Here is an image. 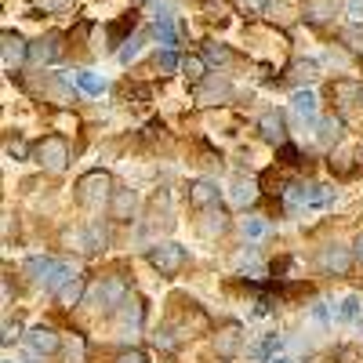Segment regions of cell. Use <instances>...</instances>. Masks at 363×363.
Instances as JSON below:
<instances>
[{
    "instance_id": "cell-24",
    "label": "cell",
    "mask_w": 363,
    "mask_h": 363,
    "mask_svg": "<svg viewBox=\"0 0 363 363\" xmlns=\"http://www.w3.org/2000/svg\"><path fill=\"white\" fill-rule=\"evenodd\" d=\"M69 240H77V244H84L80 251H99V247L106 244V233H99V229H87V233H73Z\"/></svg>"
},
{
    "instance_id": "cell-25",
    "label": "cell",
    "mask_w": 363,
    "mask_h": 363,
    "mask_svg": "<svg viewBox=\"0 0 363 363\" xmlns=\"http://www.w3.org/2000/svg\"><path fill=\"white\" fill-rule=\"evenodd\" d=\"M291 102H294V113H298L301 120L316 113V95H313V91H298V95H294Z\"/></svg>"
},
{
    "instance_id": "cell-11",
    "label": "cell",
    "mask_w": 363,
    "mask_h": 363,
    "mask_svg": "<svg viewBox=\"0 0 363 363\" xmlns=\"http://www.w3.org/2000/svg\"><path fill=\"white\" fill-rule=\"evenodd\" d=\"M330 99H335L338 106H356L363 99V87L356 80H335L330 84Z\"/></svg>"
},
{
    "instance_id": "cell-42",
    "label": "cell",
    "mask_w": 363,
    "mask_h": 363,
    "mask_svg": "<svg viewBox=\"0 0 363 363\" xmlns=\"http://www.w3.org/2000/svg\"><path fill=\"white\" fill-rule=\"evenodd\" d=\"M225 95H229V87H225V84H218V87H207L200 99H225Z\"/></svg>"
},
{
    "instance_id": "cell-23",
    "label": "cell",
    "mask_w": 363,
    "mask_h": 363,
    "mask_svg": "<svg viewBox=\"0 0 363 363\" xmlns=\"http://www.w3.org/2000/svg\"><path fill=\"white\" fill-rule=\"evenodd\" d=\"M277 349H280V335H265V338L251 349V356H255L258 363H269L272 356H277Z\"/></svg>"
},
{
    "instance_id": "cell-32",
    "label": "cell",
    "mask_w": 363,
    "mask_h": 363,
    "mask_svg": "<svg viewBox=\"0 0 363 363\" xmlns=\"http://www.w3.org/2000/svg\"><path fill=\"white\" fill-rule=\"evenodd\" d=\"M203 51H207L211 62H229V58H233V55H229V48H222V44H207Z\"/></svg>"
},
{
    "instance_id": "cell-29",
    "label": "cell",
    "mask_w": 363,
    "mask_h": 363,
    "mask_svg": "<svg viewBox=\"0 0 363 363\" xmlns=\"http://www.w3.org/2000/svg\"><path fill=\"white\" fill-rule=\"evenodd\" d=\"M265 233H269V225H265L262 218H247V222H244V236H247V240H262Z\"/></svg>"
},
{
    "instance_id": "cell-43",
    "label": "cell",
    "mask_w": 363,
    "mask_h": 363,
    "mask_svg": "<svg viewBox=\"0 0 363 363\" xmlns=\"http://www.w3.org/2000/svg\"><path fill=\"white\" fill-rule=\"evenodd\" d=\"M15 338H18V323H11V320H8V323H4V345H11Z\"/></svg>"
},
{
    "instance_id": "cell-21",
    "label": "cell",
    "mask_w": 363,
    "mask_h": 363,
    "mask_svg": "<svg viewBox=\"0 0 363 363\" xmlns=\"http://www.w3.org/2000/svg\"><path fill=\"white\" fill-rule=\"evenodd\" d=\"M142 316H145V309H142V298H124V309H120V320H124L128 327H142Z\"/></svg>"
},
{
    "instance_id": "cell-19",
    "label": "cell",
    "mask_w": 363,
    "mask_h": 363,
    "mask_svg": "<svg viewBox=\"0 0 363 363\" xmlns=\"http://www.w3.org/2000/svg\"><path fill=\"white\" fill-rule=\"evenodd\" d=\"M306 15L309 22H327L330 15H335V4H330V0H306Z\"/></svg>"
},
{
    "instance_id": "cell-8",
    "label": "cell",
    "mask_w": 363,
    "mask_h": 363,
    "mask_svg": "<svg viewBox=\"0 0 363 363\" xmlns=\"http://www.w3.org/2000/svg\"><path fill=\"white\" fill-rule=\"evenodd\" d=\"M320 269L330 272V277H345V272L352 269V255H349L345 247H338V244H330V247H323V255H320Z\"/></svg>"
},
{
    "instance_id": "cell-31",
    "label": "cell",
    "mask_w": 363,
    "mask_h": 363,
    "mask_svg": "<svg viewBox=\"0 0 363 363\" xmlns=\"http://www.w3.org/2000/svg\"><path fill=\"white\" fill-rule=\"evenodd\" d=\"M131 26H135V18H131V15H128V18H120L116 26H109V40H113V44H124L120 37H124V33H128Z\"/></svg>"
},
{
    "instance_id": "cell-9",
    "label": "cell",
    "mask_w": 363,
    "mask_h": 363,
    "mask_svg": "<svg viewBox=\"0 0 363 363\" xmlns=\"http://www.w3.org/2000/svg\"><path fill=\"white\" fill-rule=\"evenodd\" d=\"M29 349H33V352H44V356H51V352L62 349V338H58L51 327H33V330H29Z\"/></svg>"
},
{
    "instance_id": "cell-3",
    "label": "cell",
    "mask_w": 363,
    "mask_h": 363,
    "mask_svg": "<svg viewBox=\"0 0 363 363\" xmlns=\"http://www.w3.org/2000/svg\"><path fill=\"white\" fill-rule=\"evenodd\" d=\"M149 265H153L160 277H178L182 265H186V247L182 244H157V247H149Z\"/></svg>"
},
{
    "instance_id": "cell-35",
    "label": "cell",
    "mask_w": 363,
    "mask_h": 363,
    "mask_svg": "<svg viewBox=\"0 0 363 363\" xmlns=\"http://www.w3.org/2000/svg\"><path fill=\"white\" fill-rule=\"evenodd\" d=\"M342 316H345V320H356V316H359V298H356V294H349V298L342 301Z\"/></svg>"
},
{
    "instance_id": "cell-41",
    "label": "cell",
    "mask_w": 363,
    "mask_h": 363,
    "mask_svg": "<svg viewBox=\"0 0 363 363\" xmlns=\"http://www.w3.org/2000/svg\"><path fill=\"white\" fill-rule=\"evenodd\" d=\"M157 345H160V349H174V345H178L174 330H160V335H157Z\"/></svg>"
},
{
    "instance_id": "cell-30",
    "label": "cell",
    "mask_w": 363,
    "mask_h": 363,
    "mask_svg": "<svg viewBox=\"0 0 363 363\" xmlns=\"http://www.w3.org/2000/svg\"><path fill=\"white\" fill-rule=\"evenodd\" d=\"M138 51H142V37H131V40H124V48H120V62L128 66V62H131V58H135Z\"/></svg>"
},
{
    "instance_id": "cell-6",
    "label": "cell",
    "mask_w": 363,
    "mask_h": 363,
    "mask_svg": "<svg viewBox=\"0 0 363 363\" xmlns=\"http://www.w3.org/2000/svg\"><path fill=\"white\" fill-rule=\"evenodd\" d=\"M135 207H138V193L135 189H113V196H109V218L113 222H131Z\"/></svg>"
},
{
    "instance_id": "cell-12",
    "label": "cell",
    "mask_w": 363,
    "mask_h": 363,
    "mask_svg": "<svg viewBox=\"0 0 363 363\" xmlns=\"http://www.w3.org/2000/svg\"><path fill=\"white\" fill-rule=\"evenodd\" d=\"M124 298H128V287L120 284V280H109V284H102L99 291H95V301L102 309H113V306H124Z\"/></svg>"
},
{
    "instance_id": "cell-44",
    "label": "cell",
    "mask_w": 363,
    "mask_h": 363,
    "mask_svg": "<svg viewBox=\"0 0 363 363\" xmlns=\"http://www.w3.org/2000/svg\"><path fill=\"white\" fill-rule=\"evenodd\" d=\"M313 316H316L320 323L327 320V301H316V306H313Z\"/></svg>"
},
{
    "instance_id": "cell-1",
    "label": "cell",
    "mask_w": 363,
    "mask_h": 363,
    "mask_svg": "<svg viewBox=\"0 0 363 363\" xmlns=\"http://www.w3.org/2000/svg\"><path fill=\"white\" fill-rule=\"evenodd\" d=\"M109 196H113V178H109L106 171H87V174H80V182H77V200H80L84 207H102Z\"/></svg>"
},
{
    "instance_id": "cell-26",
    "label": "cell",
    "mask_w": 363,
    "mask_h": 363,
    "mask_svg": "<svg viewBox=\"0 0 363 363\" xmlns=\"http://www.w3.org/2000/svg\"><path fill=\"white\" fill-rule=\"evenodd\" d=\"M157 37H160V44L174 48L178 33H174V22H171V15H167V18H157Z\"/></svg>"
},
{
    "instance_id": "cell-20",
    "label": "cell",
    "mask_w": 363,
    "mask_h": 363,
    "mask_svg": "<svg viewBox=\"0 0 363 363\" xmlns=\"http://www.w3.org/2000/svg\"><path fill=\"white\" fill-rule=\"evenodd\" d=\"M182 69H186V77L193 84H200L207 77V58L203 55H186V58H182Z\"/></svg>"
},
{
    "instance_id": "cell-48",
    "label": "cell",
    "mask_w": 363,
    "mask_h": 363,
    "mask_svg": "<svg viewBox=\"0 0 363 363\" xmlns=\"http://www.w3.org/2000/svg\"><path fill=\"white\" fill-rule=\"evenodd\" d=\"M131 4H142V0H131Z\"/></svg>"
},
{
    "instance_id": "cell-10",
    "label": "cell",
    "mask_w": 363,
    "mask_h": 363,
    "mask_svg": "<svg viewBox=\"0 0 363 363\" xmlns=\"http://www.w3.org/2000/svg\"><path fill=\"white\" fill-rule=\"evenodd\" d=\"M258 131H262V138L272 142V145H284V142H287V128H284V116H280V113H265V116L258 120Z\"/></svg>"
},
{
    "instance_id": "cell-14",
    "label": "cell",
    "mask_w": 363,
    "mask_h": 363,
    "mask_svg": "<svg viewBox=\"0 0 363 363\" xmlns=\"http://www.w3.org/2000/svg\"><path fill=\"white\" fill-rule=\"evenodd\" d=\"M215 352H218L222 359H233V356L240 352V327H225V330H218Z\"/></svg>"
},
{
    "instance_id": "cell-47",
    "label": "cell",
    "mask_w": 363,
    "mask_h": 363,
    "mask_svg": "<svg viewBox=\"0 0 363 363\" xmlns=\"http://www.w3.org/2000/svg\"><path fill=\"white\" fill-rule=\"evenodd\" d=\"M269 363H291V359H284V356H272Z\"/></svg>"
},
{
    "instance_id": "cell-36",
    "label": "cell",
    "mask_w": 363,
    "mask_h": 363,
    "mask_svg": "<svg viewBox=\"0 0 363 363\" xmlns=\"http://www.w3.org/2000/svg\"><path fill=\"white\" fill-rule=\"evenodd\" d=\"M294 77L298 80H313L316 77V62H294Z\"/></svg>"
},
{
    "instance_id": "cell-33",
    "label": "cell",
    "mask_w": 363,
    "mask_h": 363,
    "mask_svg": "<svg viewBox=\"0 0 363 363\" xmlns=\"http://www.w3.org/2000/svg\"><path fill=\"white\" fill-rule=\"evenodd\" d=\"M116 363H149V356L142 349H124V352L116 356Z\"/></svg>"
},
{
    "instance_id": "cell-37",
    "label": "cell",
    "mask_w": 363,
    "mask_h": 363,
    "mask_svg": "<svg viewBox=\"0 0 363 363\" xmlns=\"http://www.w3.org/2000/svg\"><path fill=\"white\" fill-rule=\"evenodd\" d=\"M345 15L349 22H363V0H345Z\"/></svg>"
},
{
    "instance_id": "cell-45",
    "label": "cell",
    "mask_w": 363,
    "mask_h": 363,
    "mask_svg": "<svg viewBox=\"0 0 363 363\" xmlns=\"http://www.w3.org/2000/svg\"><path fill=\"white\" fill-rule=\"evenodd\" d=\"M40 4H44V8H51V11H58V8H66L69 0H40Z\"/></svg>"
},
{
    "instance_id": "cell-38",
    "label": "cell",
    "mask_w": 363,
    "mask_h": 363,
    "mask_svg": "<svg viewBox=\"0 0 363 363\" xmlns=\"http://www.w3.org/2000/svg\"><path fill=\"white\" fill-rule=\"evenodd\" d=\"M236 8L247 11V15H258V11L265 8V0H236Z\"/></svg>"
},
{
    "instance_id": "cell-18",
    "label": "cell",
    "mask_w": 363,
    "mask_h": 363,
    "mask_svg": "<svg viewBox=\"0 0 363 363\" xmlns=\"http://www.w3.org/2000/svg\"><path fill=\"white\" fill-rule=\"evenodd\" d=\"M229 200H233L236 207H251V203L258 200V189H255V186H247V182H233Z\"/></svg>"
},
{
    "instance_id": "cell-2",
    "label": "cell",
    "mask_w": 363,
    "mask_h": 363,
    "mask_svg": "<svg viewBox=\"0 0 363 363\" xmlns=\"http://www.w3.org/2000/svg\"><path fill=\"white\" fill-rule=\"evenodd\" d=\"M287 200L294 207H313V211H323L335 203V189H327V186H316V182H291V189H287Z\"/></svg>"
},
{
    "instance_id": "cell-40",
    "label": "cell",
    "mask_w": 363,
    "mask_h": 363,
    "mask_svg": "<svg viewBox=\"0 0 363 363\" xmlns=\"http://www.w3.org/2000/svg\"><path fill=\"white\" fill-rule=\"evenodd\" d=\"M330 171H338V174H349V153H338V157H330Z\"/></svg>"
},
{
    "instance_id": "cell-16",
    "label": "cell",
    "mask_w": 363,
    "mask_h": 363,
    "mask_svg": "<svg viewBox=\"0 0 363 363\" xmlns=\"http://www.w3.org/2000/svg\"><path fill=\"white\" fill-rule=\"evenodd\" d=\"M77 277V269L69 265V262H51V269H48V277H44V284L51 287V291H58L66 280H73Z\"/></svg>"
},
{
    "instance_id": "cell-22",
    "label": "cell",
    "mask_w": 363,
    "mask_h": 363,
    "mask_svg": "<svg viewBox=\"0 0 363 363\" xmlns=\"http://www.w3.org/2000/svg\"><path fill=\"white\" fill-rule=\"evenodd\" d=\"M77 87L84 91V95H102V91H106V80L95 77L91 69H80V73H77Z\"/></svg>"
},
{
    "instance_id": "cell-7",
    "label": "cell",
    "mask_w": 363,
    "mask_h": 363,
    "mask_svg": "<svg viewBox=\"0 0 363 363\" xmlns=\"http://www.w3.org/2000/svg\"><path fill=\"white\" fill-rule=\"evenodd\" d=\"M62 55V37H40L37 44H29V62L33 66H51Z\"/></svg>"
},
{
    "instance_id": "cell-4",
    "label": "cell",
    "mask_w": 363,
    "mask_h": 363,
    "mask_svg": "<svg viewBox=\"0 0 363 363\" xmlns=\"http://www.w3.org/2000/svg\"><path fill=\"white\" fill-rule=\"evenodd\" d=\"M33 157H37V164L48 167V171H62V167L69 164V145H66L62 135H48V138L37 142Z\"/></svg>"
},
{
    "instance_id": "cell-15",
    "label": "cell",
    "mask_w": 363,
    "mask_h": 363,
    "mask_svg": "<svg viewBox=\"0 0 363 363\" xmlns=\"http://www.w3.org/2000/svg\"><path fill=\"white\" fill-rule=\"evenodd\" d=\"M84 291H87V284H84L80 277H73V280H66L62 287H58V306H66V309H73V306H80V298H84Z\"/></svg>"
},
{
    "instance_id": "cell-27",
    "label": "cell",
    "mask_w": 363,
    "mask_h": 363,
    "mask_svg": "<svg viewBox=\"0 0 363 363\" xmlns=\"http://www.w3.org/2000/svg\"><path fill=\"white\" fill-rule=\"evenodd\" d=\"M178 66H182V58H178V55H174V51H171V48H167V51H160V55H157V69H164V73H174V69H178Z\"/></svg>"
},
{
    "instance_id": "cell-17",
    "label": "cell",
    "mask_w": 363,
    "mask_h": 363,
    "mask_svg": "<svg viewBox=\"0 0 363 363\" xmlns=\"http://www.w3.org/2000/svg\"><path fill=\"white\" fill-rule=\"evenodd\" d=\"M338 138H342V120H338V116H323L320 124H316V142L335 145Z\"/></svg>"
},
{
    "instance_id": "cell-13",
    "label": "cell",
    "mask_w": 363,
    "mask_h": 363,
    "mask_svg": "<svg viewBox=\"0 0 363 363\" xmlns=\"http://www.w3.org/2000/svg\"><path fill=\"white\" fill-rule=\"evenodd\" d=\"M189 203L193 207H211V203H218V186H215V182H193V186H189Z\"/></svg>"
},
{
    "instance_id": "cell-5",
    "label": "cell",
    "mask_w": 363,
    "mask_h": 363,
    "mask_svg": "<svg viewBox=\"0 0 363 363\" xmlns=\"http://www.w3.org/2000/svg\"><path fill=\"white\" fill-rule=\"evenodd\" d=\"M26 58H29V44H26L18 33L4 29V37H0V62H4V69H8V73H18Z\"/></svg>"
},
{
    "instance_id": "cell-39",
    "label": "cell",
    "mask_w": 363,
    "mask_h": 363,
    "mask_svg": "<svg viewBox=\"0 0 363 363\" xmlns=\"http://www.w3.org/2000/svg\"><path fill=\"white\" fill-rule=\"evenodd\" d=\"M26 153H29V149H26V142H18V138H11V142H8V157H15V160H26Z\"/></svg>"
},
{
    "instance_id": "cell-28",
    "label": "cell",
    "mask_w": 363,
    "mask_h": 363,
    "mask_svg": "<svg viewBox=\"0 0 363 363\" xmlns=\"http://www.w3.org/2000/svg\"><path fill=\"white\" fill-rule=\"evenodd\" d=\"M200 229H203L207 236H215V233H225V229H229V218H225L222 211H218V215H211V218H207V222H203Z\"/></svg>"
},
{
    "instance_id": "cell-34",
    "label": "cell",
    "mask_w": 363,
    "mask_h": 363,
    "mask_svg": "<svg viewBox=\"0 0 363 363\" xmlns=\"http://www.w3.org/2000/svg\"><path fill=\"white\" fill-rule=\"evenodd\" d=\"M280 160H284L287 167H294V164H301V153H298L294 145H287V142H284V145H280Z\"/></svg>"
},
{
    "instance_id": "cell-46",
    "label": "cell",
    "mask_w": 363,
    "mask_h": 363,
    "mask_svg": "<svg viewBox=\"0 0 363 363\" xmlns=\"http://www.w3.org/2000/svg\"><path fill=\"white\" fill-rule=\"evenodd\" d=\"M356 258H359V262H363V233H359V236H356Z\"/></svg>"
}]
</instances>
